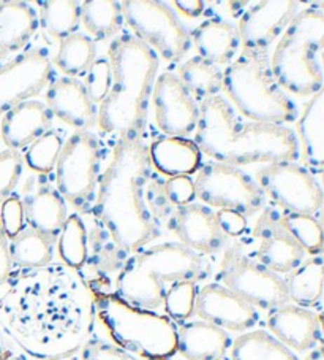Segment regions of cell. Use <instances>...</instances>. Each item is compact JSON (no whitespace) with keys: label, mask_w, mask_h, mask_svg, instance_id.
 <instances>
[{"label":"cell","mask_w":324,"mask_h":360,"mask_svg":"<svg viewBox=\"0 0 324 360\" xmlns=\"http://www.w3.org/2000/svg\"><path fill=\"white\" fill-rule=\"evenodd\" d=\"M0 297V326L29 356L62 360L83 349L95 326L90 289L64 264L11 273Z\"/></svg>","instance_id":"cell-1"},{"label":"cell","mask_w":324,"mask_h":360,"mask_svg":"<svg viewBox=\"0 0 324 360\" xmlns=\"http://www.w3.org/2000/svg\"><path fill=\"white\" fill-rule=\"evenodd\" d=\"M151 176L152 164L144 136L133 141L116 140L90 214L128 256L161 235V224L152 216L146 198Z\"/></svg>","instance_id":"cell-2"},{"label":"cell","mask_w":324,"mask_h":360,"mask_svg":"<svg viewBox=\"0 0 324 360\" xmlns=\"http://www.w3.org/2000/svg\"><path fill=\"white\" fill-rule=\"evenodd\" d=\"M193 141L214 162L238 169L250 164L295 162L299 159V146L291 129L242 120L222 96L199 103V121Z\"/></svg>","instance_id":"cell-3"},{"label":"cell","mask_w":324,"mask_h":360,"mask_svg":"<svg viewBox=\"0 0 324 360\" xmlns=\"http://www.w3.org/2000/svg\"><path fill=\"white\" fill-rule=\"evenodd\" d=\"M113 84L98 105V129L116 140L133 141L144 136L154 83L160 59L146 43L123 29L108 48Z\"/></svg>","instance_id":"cell-4"},{"label":"cell","mask_w":324,"mask_h":360,"mask_svg":"<svg viewBox=\"0 0 324 360\" xmlns=\"http://www.w3.org/2000/svg\"><path fill=\"white\" fill-rule=\"evenodd\" d=\"M210 271L208 256L168 241L132 254L116 278L114 294L130 305L154 311L163 307L166 284L199 283Z\"/></svg>","instance_id":"cell-5"},{"label":"cell","mask_w":324,"mask_h":360,"mask_svg":"<svg viewBox=\"0 0 324 360\" xmlns=\"http://www.w3.org/2000/svg\"><path fill=\"white\" fill-rule=\"evenodd\" d=\"M324 11L320 5L299 10L278 37L269 58L274 79L285 92L313 97L323 91Z\"/></svg>","instance_id":"cell-6"},{"label":"cell","mask_w":324,"mask_h":360,"mask_svg":"<svg viewBox=\"0 0 324 360\" xmlns=\"http://www.w3.org/2000/svg\"><path fill=\"white\" fill-rule=\"evenodd\" d=\"M90 292L95 318L117 347L144 360H168L177 352V326L168 316L130 305L113 290Z\"/></svg>","instance_id":"cell-7"},{"label":"cell","mask_w":324,"mask_h":360,"mask_svg":"<svg viewBox=\"0 0 324 360\" xmlns=\"http://www.w3.org/2000/svg\"><path fill=\"white\" fill-rule=\"evenodd\" d=\"M222 91L248 121L285 126L299 115L297 105L274 79L266 56L241 54L223 72Z\"/></svg>","instance_id":"cell-8"},{"label":"cell","mask_w":324,"mask_h":360,"mask_svg":"<svg viewBox=\"0 0 324 360\" xmlns=\"http://www.w3.org/2000/svg\"><path fill=\"white\" fill-rule=\"evenodd\" d=\"M103 145L90 130H74L65 139L54 167L55 188L67 203L90 214L102 178Z\"/></svg>","instance_id":"cell-9"},{"label":"cell","mask_w":324,"mask_h":360,"mask_svg":"<svg viewBox=\"0 0 324 360\" xmlns=\"http://www.w3.org/2000/svg\"><path fill=\"white\" fill-rule=\"evenodd\" d=\"M121 7L130 32L146 43L158 59L173 64L190 53V32L168 4L158 0H126Z\"/></svg>","instance_id":"cell-10"},{"label":"cell","mask_w":324,"mask_h":360,"mask_svg":"<svg viewBox=\"0 0 324 360\" xmlns=\"http://www.w3.org/2000/svg\"><path fill=\"white\" fill-rule=\"evenodd\" d=\"M217 283L257 309H269L290 303L285 279L250 257L242 245L227 248L217 270Z\"/></svg>","instance_id":"cell-11"},{"label":"cell","mask_w":324,"mask_h":360,"mask_svg":"<svg viewBox=\"0 0 324 360\" xmlns=\"http://www.w3.org/2000/svg\"><path fill=\"white\" fill-rule=\"evenodd\" d=\"M193 186L195 198L209 208L231 210L244 218H253L266 207L264 192L238 167L210 160L199 167Z\"/></svg>","instance_id":"cell-12"},{"label":"cell","mask_w":324,"mask_h":360,"mask_svg":"<svg viewBox=\"0 0 324 360\" xmlns=\"http://www.w3.org/2000/svg\"><path fill=\"white\" fill-rule=\"evenodd\" d=\"M257 184L277 208L288 213L320 218L321 179L296 162L267 164L257 172Z\"/></svg>","instance_id":"cell-13"},{"label":"cell","mask_w":324,"mask_h":360,"mask_svg":"<svg viewBox=\"0 0 324 360\" xmlns=\"http://www.w3.org/2000/svg\"><path fill=\"white\" fill-rule=\"evenodd\" d=\"M51 56L43 48H30L0 64V116L16 105L32 101L53 82Z\"/></svg>","instance_id":"cell-14"},{"label":"cell","mask_w":324,"mask_h":360,"mask_svg":"<svg viewBox=\"0 0 324 360\" xmlns=\"http://www.w3.org/2000/svg\"><path fill=\"white\" fill-rule=\"evenodd\" d=\"M250 248L248 256L277 275H288L304 262L305 256L302 248L285 229L282 210L276 205L261 210L250 235Z\"/></svg>","instance_id":"cell-15"},{"label":"cell","mask_w":324,"mask_h":360,"mask_svg":"<svg viewBox=\"0 0 324 360\" xmlns=\"http://www.w3.org/2000/svg\"><path fill=\"white\" fill-rule=\"evenodd\" d=\"M299 7L301 4L296 0H263L248 5L236 26L241 39V54L269 58L272 43L278 40Z\"/></svg>","instance_id":"cell-16"},{"label":"cell","mask_w":324,"mask_h":360,"mask_svg":"<svg viewBox=\"0 0 324 360\" xmlns=\"http://www.w3.org/2000/svg\"><path fill=\"white\" fill-rule=\"evenodd\" d=\"M151 98L155 122L165 135L187 139L195 132L199 121V103L180 83L176 73H160L154 83Z\"/></svg>","instance_id":"cell-17"},{"label":"cell","mask_w":324,"mask_h":360,"mask_svg":"<svg viewBox=\"0 0 324 360\" xmlns=\"http://www.w3.org/2000/svg\"><path fill=\"white\" fill-rule=\"evenodd\" d=\"M18 195L21 198L27 227L35 229L48 237L58 238L62 226L68 218V207L51 176L32 173L22 183Z\"/></svg>","instance_id":"cell-18"},{"label":"cell","mask_w":324,"mask_h":360,"mask_svg":"<svg viewBox=\"0 0 324 360\" xmlns=\"http://www.w3.org/2000/svg\"><path fill=\"white\" fill-rule=\"evenodd\" d=\"M195 313L225 332H248L259 321L257 308L219 283L205 284L198 289Z\"/></svg>","instance_id":"cell-19"},{"label":"cell","mask_w":324,"mask_h":360,"mask_svg":"<svg viewBox=\"0 0 324 360\" xmlns=\"http://www.w3.org/2000/svg\"><path fill=\"white\" fill-rule=\"evenodd\" d=\"M168 227L184 246L203 256H212L227 248L228 237L217 221L215 211L203 203H187L174 208Z\"/></svg>","instance_id":"cell-20"},{"label":"cell","mask_w":324,"mask_h":360,"mask_svg":"<svg viewBox=\"0 0 324 360\" xmlns=\"http://www.w3.org/2000/svg\"><path fill=\"white\" fill-rule=\"evenodd\" d=\"M267 328L274 338L291 349L305 352L323 345L321 313L297 305H286L269 309Z\"/></svg>","instance_id":"cell-21"},{"label":"cell","mask_w":324,"mask_h":360,"mask_svg":"<svg viewBox=\"0 0 324 360\" xmlns=\"http://www.w3.org/2000/svg\"><path fill=\"white\" fill-rule=\"evenodd\" d=\"M54 117L74 130H90L97 126L98 107L87 96L83 82L59 77L48 84L45 102Z\"/></svg>","instance_id":"cell-22"},{"label":"cell","mask_w":324,"mask_h":360,"mask_svg":"<svg viewBox=\"0 0 324 360\" xmlns=\"http://www.w3.org/2000/svg\"><path fill=\"white\" fill-rule=\"evenodd\" d=\"M128 254L116 243L102 222L92 218V227L87 229V259L83 276L89 289L109 290V276L122 270L128 260Z\"/></svg>","instance_id":"cell-23"},{"label":"cell","mask_w":324,"mask_h":360,"mask_svg":"<svg viewBox=\"0 0 324 360\" xmlns=\"http://www.w3.org/2000/svg\"><path fill=\"white\" fill-rule=\"evenodd\" d=\"M54 126V116L45 103L27 101L16 105L0 121V139L8 150L22 151Z\"/></svg>","instance_id":"cell-24"},{"label":"cell","mask_w":324,"mask_h":360,"mask_svg":"<svg viewBox=\"0 0 324 360\" xmlns=\"http://www.w3.org/2000/svg\"><path fill=\"white\" fill-rule=\"evenodd\" d=\"M191 48L196 56L217 67L229 65L236 60L241 49L238 27L220 16H210L190 32Z\"/></svg>","instance_id":"cell-25"},{"label":"cell","mask_w":324,"mask_h":360,"mask_svg":"<svg viewBox=\"0 0 324 360\" xmlns=\"http://www.w3.org/2000/svg\"><path fill=\"white\" fill-rule=\"evenodd\" d=\"M40 29L39 13L32 4L21 0L0 2V62L18 56Z\"/></svg>","instance_id":"cell-26"},{"label":"cell","mask_w":324,"mask_h":360,"mask_svg":"<svg viewBox=\"0 0 324 360\" xmlns=\"http://www.w3.org/2000/svg\"><path fill=\"white\" fill-rule=\"evenodd\" d=\"M296 141L299 158L305 169L321 179L324 162V94L318 92L305 103L302 113L296 117Z\"/></svg>","instance_id":"cell-27"},{"label":"cell","mask_w":324,"mask_h":360,"mask_svg":"<svg viewBox=\"0 0 324 360\" xmlns=\"http://www.w3.org/2000/svg\"><path fill=\"white\" fill-rule=\"evenodd\" d=\"M151 164L168 178L190 176L203 165V153L196 143L182 136L160 135L149 143Z\"/></svg>","instance_id":"cell-28"},{"label":"cell","mask_w":324,"mask_h":360,"mask_svg":"<svg viewBox=\"0 0 324 360\" xmlns=\"http://www.w3.org/2000/svg\"><path fill=\"white\" fill-rule=\"evenodd\" d=\"M229 347V335L205 321L184 322L177 328V352L185 360H222Z\"/></svg>","instance_id":"cell-29"},{"label":"cell","mask_w":324,"mask_h":360,"mask_svg":"<svg viewBox=\"0 0 324 360\" xmlns=\"http://www.w3.org/2000/svg\"><path fill=\"white\" fill-rule=\"evenodd\" d=\"M323 256H311L288 273L285 279L290 302L301 308H318L323 299Z\"/></svg>","instance_id":"cell-30"},{"label":"cell","mask_w":324,"mask_h":360,"mask_svg":"<svg viewBox=\"0 0 324 360\" xmlns=\"http://www.w3.org/2000/svg\"><path fill=\"white\" fill-rule=\"evenodd\" d=\"M81 24L93 41H103L119 35L126 21L121 2L116 0H87L81 4Z\"/></svg>","instance_id":"cell-31"},{"label":"cell","mask_w":324,"mask_h":360,"mask_svg":"<svg viewBox=\"0 0 324 360\" xmlns=\"http://www.w3.org/2000/svg\"><path fill=\"white\" fill-rule=\"evenodd\" d=\"M55 238L48 237L35 229L24 227L22 231L8 240L11 264L20 269H39L53 262Z\"/></svg>","instance_id":"cell-32"},{"label":"cell","mask_w":324,"mask_h":360,"mask_svg":"<svg viewBox=\"0 0 324 360\" xmlns=\"http://www.w3.org/2000/svg\"><path fill=\"white\" fill-rule=\"evenodd\" d=\"M176 75L198 103L208 101L209 97L220 96L223 88V72L220 67L210 64L199 56L184 60Z\"/></svg>","instance_id":"cell-33"},{"label":"cell","mask_w":324,"mask_h":360,"mask_svg":"<svg viewBox=\"0 0 324 360\" xmlns=\"http://www.w3.org/2000/svg\"><path fill=\"white\" fill-rule=\"evenodd\" d=\"M97 59V45L83 32H74L65 40L59 41V49L51 58L53 67L58 68L64 77H84Z\"/></svg>","instance_id":"cell-34"},{"label":"cell","mask_w":324,"mask_h":360,"mask_svg":"<svg viewBox=\"0 0 324 360\" xmlns=\"http://www.w3.org/2000/svg\"><path fill=\"white\" fill-rule=\"evenodd\" d=\"M39 22L54 40L62 41L78 32L81 24V4L74 0H46L39 2Z\"/></svg>","instance_id":"cell-35"},{"label":"cell","mask_w":324,"mask_h":360,"mask_svg":"<svg viewBox=\"0 0 324 360\" xmlns=\"http://www.w3.org/2000/svg\"><path fill=\"white\" fill-rule=\"evenodd\" d=\"M231 360H299L290 347L271 333L253 330L242 333L231 345Z\"/></svg>","instance_id":"cell-36"},{"label":"cell","mask_w":324,"mask_h":360,"mask_svg":"<svg viewBox=\"0 0 324 360\" xmlns=\"http://www.w3.org/2000/svg\"><path fill=\"white\" fill-rule=\"evenodd\" d=\"M55 248L64 265L83 271L87 259V226L79 213L68 214L55 238Z\"/></svg>","instance_id":"cell-37"},{"label":"cell","mask_w":324,"mask_h":360,"mask_svg":"<svg viewBox=\"0 0 324 360\" xmlns=\"http://www.w3.org/2000/svg\"><path fill=\"white\" fill-rule=\"evenodd\" d=\"M64 143L65 135L62 130H48L24 150V164H27L29 169L39 175H49L54 172Z\"/></svg>","instance_id":"cell-38"},{"label":"cell","mask_w":324,"mask_h":360,"mask_svg":"<svg viewBox=\"0 0 324 360\" xmlns=\"http://www.w3.org/2000/svg\"><path fill=\"white\" fill-rule=\"evenodd\" d=\"M282 221L286 231L295 238L304 252L318 256L323 251V227L320 218L282 211Z\"/></svg>","instance_id":"cell-39"},{"label":"cell","mask_w":324,"mask_h":360,"mask_svg":"<svg viewBox=\"0 0 324 360\" xmlns=\"http://www.w3.org/2000/svg\"><path fill=\"white\" fill-rule=\"evenodd\" d=\"M198 294V283L180 281L174 283L166 290L163 307L168 318L173 321H187L195 313V300Z\"/></svg>","instance_id":"cell-40"},{"label":"cell","mask_w":324,"mask_h":360,"mask_svg":"<svg viewBox=\"0 0 324 360\" xmlns=\"http://www.w3.org/2000/svg\"><path fill=\"white\" fill-rule=\"evenodd\" d=\"M84 88L90 101L97 105L102 103L113 84V73L108 58H97L84 75Z\"/></svg>","instance_id":"cell-41"},{"label":"cell","mask_w":324,"mask_h":360,"mask_svg":"<svg viewBox=\"0 0 324 360\" xmlns=\"http://www.w3.org/2000/svg\"><path fill=\"white\" fill-rule=\"evenodd\" d=\"M24 173V159L20 151H0V205L15 194Z\"/></svg>","instance_id":"cell-42"},{"label":"cell","mask_w":324,"mask_h":360,"mask_svg":"<svg viewBox=\"0 0 324 360\" xmlns=\"http://www.w3.org/2000/svg\"><path fill=\"white\" fill-rule=\"evenodd\" d=\"M0 222H2L4 232L7 238H13L26 227V218H24V208L21 198L18 194H11L7 200L2 202L0 208Z\"/></svg>","instance_id":"cell-43"},{"label":"cell","mask_w":324,"mask_h":360,"mask_svg":"<svg viewBox=\"0 0 324 360\" xmlns=\"http://www.w3.org/2000/svg\"><path fill=\"white\" fill-rule=\"evenodd\" d=\"M81 357L83 360H136L132 354L100 338L87 341L81 349Z\"/></svg>","instance_id":"cell-44"},{"label":"cell","mask_w":324,"mask_h":360,"mask_svg":"<svg viewBox=\"0 0 324 360\" xmlns=\"http://www.w3.org/2000/svg\"><path fill=\"white\" fill-rule=\"evenodd\" d=\"M165 194L174 207H180V205L191 203L195 198V186H193V179L190 176H176L170 178L163 184Z\"/></svg>","instance_id":"cell-45"},{"label":"cell","mask_w":324,"mask_h":360,"mask_svg":"<svg viewBox=\"0 0 324 360\" xmlns=\"http://www.w3.org/2000/svg\"><path fill=\"white\" fill-rule=\"evenodd\" d=\"M215 216L223 233H225L228 238L241 237L242 233L247 232V218H244V216L239 213H236V211L219 210L215 213Z\"/></svg>","instance_id":"cell-46"},{"label":"cell","mask_w":324,"mask_h":360,"mask_svg":"<svg viewBox=\"0 0 324 360\" xmlns=\"http://www.w3.org/2000/svg\"><path fill=\"white\" fill-rule=\"evenodd\" d=\"M11 270H13V264L10 259L8 251V238L4 232L2 222H0V285L8 281L11 276Z\"/></svg>","instance_id":"cell-47"},{"label":"cell","mask_w":324,"mask_h":360,"mask_svg":"<svg viewBox=\"0 0 324 360\" xmlns=\"http://www.w3.org/2000/svg\"><path fill=\"white\" fill-rule=\"evenodd\" d=\"M174 7L179 11V13H182L185 18H190V20H195V18H199L204 13V2L201 0H176V2H173Z\"/></svg>","instance_id":"cell-48"},{"label":"cell","mask_w":324,"mask_h":360,"mask_svg":"<svg viewBox=\"0 0 324 360\" xmlns=\"http://www.w3.org/2000/svg\"><path fill=\"white\" fill-rule=\"evenodd\" d=\"M305 360H324V352H323V345L315 346L313 349H310Z\"/></svg>","instance_id":"cell-49"},{"label":"cell","mask_w":324,"mask_h":360,"mask_svg":"<svg viewBox=\"0 0 324 360\" xmlns=\"http://www.w3.org/2000/svg\"><path fill=\"white\" fill-rule=\"evenodd\" d=\"M0 360H27V359H24L22 356H20V354L7 349L2 354V356H0Z\"/></svg>","instance_id":"cell-50"},{"label":"cell","mask_w":324,"mask_h":360,"mask_svg":"<svg viewBox=\"0 0 324 360\" xmlns=\"http://www.w3.org/2000/svg\"><path fill=\"white\" fill-rule=\"evenodd\" d=\"M7 351V347H4V345H2V340H0V356H2V354Z\"/></svg>","instance_id":"cell-51"}]
</instances>
